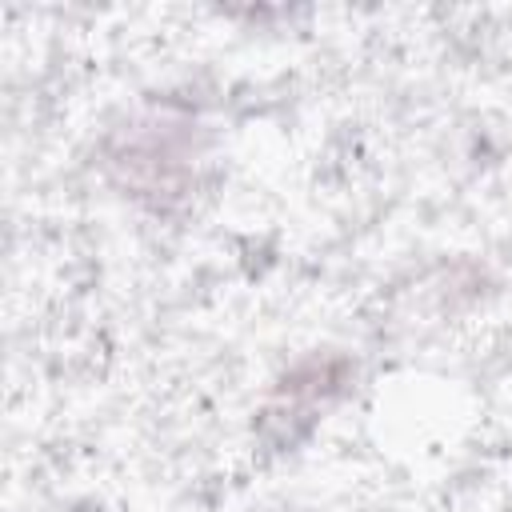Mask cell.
I'll use <instances>...</instances> for the list:
<instances>
[{"label":"cell","instance_id":"obj_2","mask_svg":"<svg viewBox=\"0 0 512 512\" xmlns=\"http://www.w3.org/2000/svg\"><path fill=\"white\" fill-rule=\"evenodd\" d=\"M356 380V364L344 352L316 348L288 364L272 392L264 396L256 412V436L272 452H292L300 440L312 436V428L348 396Z\"/></svg>","mask_w":512,"mask_h":512},{"label":"cell","instance_id":"obj_1","mask_svg":"<svg viewBox=\"0 0 512 512\" xmlns=\"http://www.w3.org/2000/svg\"><path fill=\"white\" fill-rule=\"evenodd\" d=\"M200 164L204 132L176 112H140L104 140V172L124 196L152 212L184 204L200 180Z\"/></svg>","mask_w":512,"mask_h":512}]
</instances>
